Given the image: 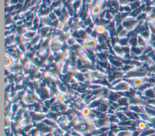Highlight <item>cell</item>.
<instances>
[{
    "label": "cell",
    "instance_id": "1",
    "mask_svg": "<svg viewBox=\"0 0 155 136\" xmlns=\"http://www.w3.org/2000/svg\"><path fill=\"white\" fill-rule=\"evenodd\" d=\"M120 23L125 29L130 32L134 30L138 26L139 22L137 21L136 18L133 17L128 15L127 17L122 20Z\"/></svg>",
    "mask_w": 155,
    "mask_h": 136
},
{
    "label": "cell",
    "instance_id": "2",
    "mask_svg": "<svg viewBox=\"0 0 155 136\" xmlns=\"http://www.w3.org/2000/svg\"><path fill=\"white\" fill-rule=\"evenodd\" d=\"M102 12V10L101 6L99 4H96V5H93L90 10V14L91 16H94V17H97L100 16Z\"/></svg>",
    "mask_w": 155,
    "mask_h": 136
},
{
    "label": "cell",
    "instance_id": "3",
    "mask_svg": "<svg viewBox=\"0 0 155 136\" xmlns=\"http://www.w3.org/2000/svg\"><path fill=\"white\" fill-rule=\"evenodd\" d=\"M93 31L100 35H104L107 32V28L104 25H95L93 26Z\"/></svg>",
    "mask_w": 155,
    "mask_h": 136
},
{
    "label": "cell",
    "instance_id": "4",
    "mask_svg": "<svg viewBox=\"0 0 155 136\" xmlns=\"http://www.w3.org/2000/svg\"><path fill=\"white\" fill-rule=\"evenodd\" d=\"M143 96L150 99H155V88L151 87L142 92Z\"/></svg>",
    "mask_w": 155,
    "mask_h": 136
},
{
    "label": "cell",
    "instance_id": "5",
    "mask_svg": "<svg viewBox=\"0 0 155 136\" xmlns=\"http://www.w3.org/2000/svg\"><path fill=\"white\" fill-rule=\"evenodd\" d=\"M50 45L53 49H58L63 45V42L60 39H54L52 40H50Z\"/></svg>",
    "mask_w": 155,
    "mask_h": 136
},
{
    "label": "cell",
    "instance_id": "6",
    "mask_svg": "<svg viewBox=\"0 0 155 136\" xmlns=\"http://www.w3.org/2000/svg\"><path fill=\"white\" fill-rule=\"evenodd\" d=\"M137 46L142 48H145L146 46L148 45V41L144 39L142 36H141L140 34H138L137 36Z\"/></svg>",
    "mask_w": 155,
    "mask_h": 136
},
{
    "label": "cell",
    "instance_id": "7",
    "mask_svg": "<svg viewBox=\"0 0 155 136\" xmlns=\"http://www.w3.org/2000/svg\"><path fill=\"white\" fill-rule=\"evenodd\" d=\"M140 34L144 39H145L146 40H147L148 41V40L150 39V38L151 36V32H150V31L149 29H147V30H146V31H143V32H142L140 34Z\"/></svg>",
    "mask_w": 155,
    "mask_h": 136
},
{
    "label": "cell",
    "instance_id": "8",
    "mask_svg": "<svg viewBox=\"0 0 155 136\" xmlns=\"http://www.w3.org/2000/svg\"><path fill=\"white\" fill-rule=\"evenodd\" d=\"M148 26L149 30L150 31L151 34H155V26L150 22H148Z\"/></svg>",
    "mask_w": 155,
    "mask_h": 136
},
{
    "label": "cell",
    "instance_id": "9",
    "mask_svg": "<svg viewBox=\"0 0 155 136\" xmlns=\"http://www.w3.org/2000/svg\"><path fill=\"white\" fill-rule=\"evenodd\" d=\"M138 126L139 128L140 129H143L145 128L146 127V125L143 123V122H140L138 125Z\"/></svg>",
    "mask_w": 155,
    "mask_h": 136
}]
</instances>
